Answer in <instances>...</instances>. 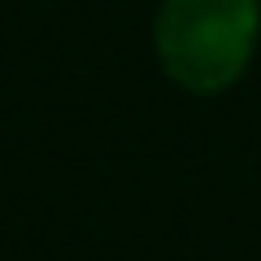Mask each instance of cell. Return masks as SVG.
<instances>
[{
    "label": "cell",
    "instance_id": "cell-1",
    "mask_svg": "<svg viewBox=\"0 0 261 261\" xmlns=\"http://www.w3.org/2000/svg\"><path fill=\"white\" fill-rule=\"evenodd\" d=\"M261 35L257 0H161L157 61L187 92H222L248 70Z\"/></svg>",
    "mask_w": 261,
    "mask_h": 261
}]
</instances>
